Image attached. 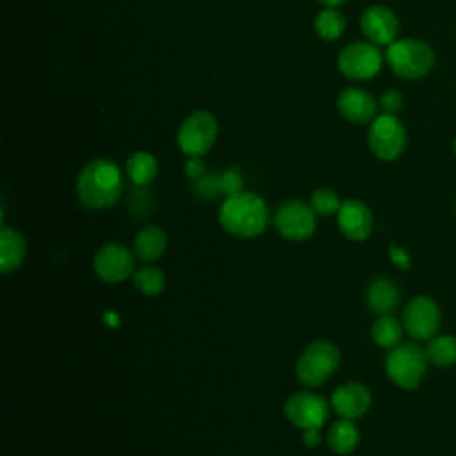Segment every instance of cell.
Wrapping results in <instances>:
<instances>
[{
  "label": "cell",
  "instance_id": "6da1fadb",
  "mask_svg": "<svg viewBox=\"0 0 456 456\" xmlns=\"http://www.w3.org/2000/svg\"><path fill=\"white\" fill-rule=\"evenodd\" d=\"M217 219L226 233L239 239H255L267 230L271 214L262 196L242 191L221 203Z\"/></svg>",
  "mask_w": 456,
  "mask_h": 456
},
{
  "label": "cell",
  "instance_id": "7a4b0ae2",
  "mask_svg": "<svg viewBox=\"0 0 456 456\" xmlns=\"http://www.w3.org/2000/svg\"><path fill=\"white\" fill-rule=\"evenodd\" d=\"M123 192V175L116 162L94 159L86 164L77 178V194L84 207L103 210L112 207Z\"/></svg>",
  "mask_w": 456,
  "mask_h": 456
},
{
  "label": "cell",
  "instance_id": "3957f363",
  "mask_svg": "<svg viewBox=\"0 0 456 456\" xmlns=\"http://www.w3.org/2000/svg\"><path fill=\"white\" fill-rule=\"evenodd\" d=\"M385 61L399 78L419 80L433 69L435 52L422 39L403 37L387 46Z\"/></svg>",
  "mask_w": 456,
  "mask_h": 456
},
{
  "label": "cell",
  "instance_id": "277c9868",
  "mask_svg": "<svg viewBox=\"0 0 456 456\" xmlns=\"http://www.w3.org/2000/svg\"><path fill=\"white\" fill-rule=\"evenodd\" d=\"M342 353L337 344L330 340L310 342L296 362V379L305 388H317L324 385L338 369Z\"/></svg>",
  "mask_w": 456,
  "mask_h": 456
},
{
  "label": "cell",
  "instance_id": "5b68a950",
  "mask_svg": "<svg viewBox=\"0 0 456 456\" xmlns=\"http://www.w3.org/2000/svg\"><path fill=\"white\" fill-rule=\"evenodd\" d=\"M428 363L426 351L413 342H406L388 349L385 370L399 388L415 390L426 374Z\"/></svg>",
  "mask_w": 456,
  "mask_h": 456
},
{
  "label": "cell",
  "instance_id": "8992f818",
  "mask_svg": "<svg viewBox=\"0 0 456 456\" xmlns=\"http://www.w3.org/2000/svg\"><path fill=\"white\" fill-rule=\"evenodd\" d=\"M370 151L385 162L395 160L403 155L408 144V134L403 121L395 114H378L367 132Z\"/></svg>",
  "mask_w": 456,
  "mask_h": 456
},
{
  "label": "cell",
  "instance_id": "52a82bcc",
  "mask_svg": "<svg viewBox=\"0 0 456 456\" xmlns=\"http://www.w3.org/2000/svg\"><path fill=\"white\" fill-rule=\"evenodd\" d=\"M217 119L207 110H194L178 128L176 141L187 157H203L217 139Z\"/></svg>",
  "mask_w": 456,
  "mask_h": 456
},
{
  "label": "cell",
  "instance_id": "ba28073f",
  "mask_svg": "<svg viewBox=\"0 0 456 456\" xmlns=\"http://www.w3.org/2000/svg\"><path fill=\"white\" fill-rule=\"evenodd\" d=\"M330 406L331 403H328V399L321 394L312 390H299L285 401L283 413L287 420L301 431L321 429L330 417Z\"/></svg>",
  "mask_w": 456,
  "mask_h": 456
},
{
  "label": "cell",
  "instance_id": "9c48e42d",
  "mask_svg": "<svg viewBox=\"0 0 456 456\" xmlns=\"http://www.w3.org/2000/svg\"><path fill=\"white\" fill-rule=\"evenodd\" d=\"M383 61L385 57L378 45L370 41H354L338 53L337 68L346 78L369 80L379 73Z\"/></svg>",
  "mask_w": 456,
  "mask_h": 456
},
{
  "label": "cell",
  "instance_id": "30bf717a",
  "mask_svg": "<svg viewBox=\"0 0 456 456\" xmlns=\"http://www.w3.org/2000/svg\"><path fill=\"white\" fill-rule=\"evenodd\" d=\"M276 232L287 240H306L317 228V217L310 203L301 200H289L278 205L273 217Z\"/></svg>",
  "mask_w": 456,
  "mask_h": 456
},
{
  "label": "cell",
  "instance_id": "8fae6325",
  "mask_svg": "<svg viewBox=\"0 0 456 456\" xmlns=\"http://www.w3.org/2000/svg\"><path fill=\"white\" fill-rule=\"evenodd\" d=\"M135 258V253H132L125 244L107 242L96 251L93 269L102 281L114 285L134 276Z\"/></svg>",
  "mask_w": 456,
  "mask_h": 456
},
{
  "label": "cell",
  "instance_id": "7c38bea8",
  "mask_svg": "<svg viewBox=\"0 0 456 456\" xmlns=\"http://www.w3.org/2000/svg\"><path fill=\"white\" fill-rule=\"evenodd\" d=\"M442 324V314L429 296H415L403 308V326L415 340H431Z\"/></svg>",
  "mask_w": 456,
  "mask_h": 456
},
{
  "label": "cell",
  "instance_id": "4fadbf2b",
  "mask_svg": "<svg viewBox=\"0 0 456 456\" xmlns=\"http://www.w3.org/2000/svg\"><path fill=\"white\" fill-rule=\"evenodd\" d=\"M360 27L367 41L378 46H388L397 39L399 20L387 5H370L362 12Z\"/></svg>",
  "mask_w": 456,
  "mask_h": 456
},
{
  "label": "cell",
  "instance_id": "5bb4252c",
  "mask_svg": "<svg viewBox=\"0 0 456 456\" xmlns=\"http://www.w3.org/2000/svg\"><path fill=\"white\" fill-rule=\"evenodd\" d=\"M330 403L340 419L356 420L370 410L372 392L360 381H346L335 388Z\"/></svg>",
  "mask_w": 456,
  "mask_h": 456
},
{
  "label": "cell",
  "instance_id": "9a60e30c",
  "mask_svg": "<svg viewBox=\"0 0 456 456\" xmlns=\"http://www.w3.org/2000/svg\"><path fill=\"white\" fill-rule=\"evenodd\" d=\"M337 224L340 233L354 242H362L370 237L374 228V216L370 208L360 200H346L342 201L337 212Z\"/></svg>",
  "mask_w": 456,
  "mask_h": 456
},
{
  "label": "cell",
  "instance_id": "2e32d148",
  "mask_svg": "<svg viewBox=\"0 0 456 456\" xmlns=\"http://www.w3.org/2000/svg\"><path fill=\"white\" fill-rule=\"evenodd\" d=\"M337 109L340 116L351 123H372L378 116V102L370 93L360 87H347L337 96Z\"/></svg>",
  "mask_w": 456,
  "mask_h": 456
},
{
  "label": "cell",
  "instance_id": "e0dca14e",
  "mask_svg": "<svg viewBox=\"0 0 456 456\" xmlns=\"http://www.w3.org/2000/svg\"><path fill=\"white\" fill-rule=\"evenodd\" d=\"M365 301L370 312H374L376 315H387L399 306L401 292L390 278L378 276L367 285Z\"/></svg>",
  "mask_w": 456,
  "mask_h": 456
},
{
  "label": "cell",
  "instance_id": "ac0fdd59",
  "mask_svg": "<svg viewBox=\"0 0 456 456\" xmlns=\"http://www.w3.org/2000/svg\"><path fill=\"white\" fill-rule=\"evenodd\" d=\"M167 248V235L157 224H148L141 228L134 239V253L135 256L144 262L151 264L162 258Z\"/></svg>",
  "mask_w": 456,
  "mask_h": 456
},
{
  "label": "cell",
  "instance_id": "d6986e66",
  "mask_svg": "<svg viewBox=\"0 0 456 456\" xmlns=\"http://www.w3.org/2000/svg\"><path fill=\"white\" fill-rule=\"evenodd\" d=\"M27 255L25 237L9 226L0 228V271L4 274L16 271Z\"/></svg>",
  "mask_w": 456,
  "mask_h": 456
},
{
  "label": "cell",
  "instance_id": "ffe728a7",
  "mask_svg": "<svg viewBox=\"0 0 456 456\" xmlns=\"http://www.w3.org/2000/svg\"><path fill=\"white\" fill-rule=\"evenodd\" d=\"M328 447L338 454L347 456L351 454L360 444V429L351 419H338L328 426L326 433Z\"/></svg>",
  "mask_w": 456,
  "mask_h": 456
},
{
  "label": "cell",
  "instance_id": "44dd1931",
  "mask_svg": "<svg viewBox=\"0 0 456 456\" xmlns=\"http://www.w3.org/2000/svg\"><path fill=\"white\" fill-rule=\"evenodd\" d=\"M159 173V162L150 151H135L126 160V175L137 187L150 185Z\"/></svg>",
  "mask_w": 456,
  "mask_h": 456
},
{
  "label": "cell",
  "instance_id": "7402d4cb",
  "mask_svg": "<svg viewBox=\"0 0 456 456\" xmlns=\"http://www.w3.org/2000/svg\"><path fill=\"white\" fill-rule=\"evenodd\" d=\"M426 358L431 365L445 369L456 365V337L454 335H435L428 340Z\"/></svg>",
  "mask_w": 456,
  "mask_h": 456
},
{
  "label": "cell",
  "instance_id": "603a6c76",
  "mask_svg": "<svg viewBox=\"0 0 456 456\" xmlns=\"http://www.w3.org/2000/svg\"><path fill=\"white\" fill-rule=\"evenodd\" d=\"M403 330H404L403 322H399V319H395L394 315L390 314L378 315V319L372 322L370 337L376 346L383 349H392L397 344H401Z\"/></svg>",
  "mask_w": 456,
  "mask_h": 456
},
{
  "label": "cell",
  "instance_id": "cb8c5ba5",
  "mask_svg": "<svg viewBox=\"0 0 456 456\" xmlns=\"http://www.w3.org/2000/svg\"><path fill=\"white\" fill-rule=\"evenodd\" d=\"M132 281L137 292L148 297L159 296L166 289V274L157 265H142L135 269Z\"/></svg>",
  "mask_w": 456,
  "mask_h": 456
},
{
  "label": "cell",
  "instance_id": "d4e9b609",
  "mask_svg": "<svg viewBox=\"0 0 456 456\" xmlns=\"http://www.w3.org/2000/svg\"><path fill=\"white\" fill-rule=\"evenodd\" d=\"M314 28L321 39L335 41L346 30V18L335 7H324L317 14V18L314 21Z\"/></svg>",
  "mask_w": 456,
  "mask_h": 456
},
{
  "label": "cell",
  "instance_id": "484cf974",
  "mask_svg": "<svg viewBox=\"0 0 456 456\" xmlns=\"http://www.w3.org/2000/svg\"><path fill=\"white\" fill-rule=\"evenodd\" d=\"M310 207L314 208L315 214L319 216H331V214H337L342 201L338 200L337 192L330 187H319L312 192L310 196Z\"/></svg>",
  "mask_w": 456,
  "mask_h": 456
},
{
  "label": "cell",
  "instance_id": "4316f807",
  "mask_svg": "<svg viewBox=\"0 0 456 456\" xmlns=\"http://www.w3.org/2000/svg\"><path fill=\"white\" fill-rule=\"evenodd\" d=\"M194 192L203 200H216L221 196V173H205L200 180L194 182Z\"/></svg>",
  "mask_w": 456,
  "mask_h": 456
},
{
  "label": "cell",
  "instance_id": "83f0119b",
  "mask_svg": "<svg viewBox=\"0 0 456 456\" xmlns=\"http://www.w3.org/2000/svg\"><path fill=\"white\" fill-rule=\"evenodd\" d=\"M221 187L223 196H235L244 191V178L237 167H230L224 173H221Z\"/></svg>",
  "mask_w": 456,
  "mask_h": 456
},
{
  "label": "cell",
  "instance_id": "f1b7e54d",
  "mask_svg": "<svg viewBox=\"0 0 456 456\" xmlns=\"http://www.w3.org/2000/svg\"><path fill=\"white\" fill-rule=\"evenodd\" d=\"M379 105L383 107V110L387 114H397L403 109V96L399 91L395 89H388L381 94L379 98Z\"/></svg>",
  "mask_w": 456,
  "mask_h": 456
},
{
  "label": "cell",
  "instance_id": "f546056e",
  "mask_svg": "<svg viewBox=\"0 0 456 456\" xmlns=\"http://www.w3.org/2000/svg\"><path fill=\"white\" fill-rule=\"evenodd\" d=\"M183 171H185V176L189 180L196 182L207 173V167H205V162L201 160V157H189L185 166H183Z\"/></svg>",
  "mask_w": 456,
  "mask_h": 456
},
{
  "label": "cell",
  "instance_id": "4dcf8cb0",
  "mask_svg": "<svg viewBox=\"0 0 456 456\" xmlns=\"http://www.w3.org/2000/svg\"><path fill=\"white\" fill-rule=\"evenodd\" d=\"M388 256L390 260L399 267V269H408L410 267V255L408 251L399 246V244H390L388 248Z\"/></svg>",
  "mask_w": 456,
  "mask_h": 456
},
{
  "label": "cell",
  "instance_id": "1f68e13d",
  "mask_svg": "<svg viewBox=\"0 0 456 456\" xmlns=\"http://www.w3.org/2000/svg\"><path fill=\"white\" fill-rule=\"evenodd\" d=\"M301 440H303L305 447H308V449H315V447L321 444V440H322L321 429H303Z\"/></svg>",
  "mask_w": 456,
  "mask_h": 456
},
{
  "label": "cell",
  "instance_id": "d6a6232c",
  "mask_svg": "<svg viewBox=\"0 0 456 456\" xmlns=\"http://www.w3.org/2000/svg\"><path fill=\"white\" fill-rule=\"evenodd\" d=\"M322 5H326V7H337V5H340V4H344L346 0H319Z\"/></svg>",
  "mask_w": 456,
  "mask_h": 456
},
{
  "label": "cell",
  "instance_id": "836d02e7",
  "mask_svg": "<svg viewBox=\"0 0 456 456\" xmlns=\"http://www.w3.org/2000/svg\"><path fill=\"white\" fill-rule=\"evenodd\" d=\"M452 150H454V155H456V137H454V142H452Z\"/></svg>",
  "mask_w": 456,
  "mask_h": 456
}]
</instances>
